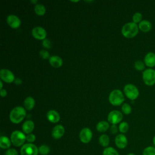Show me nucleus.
<instances>
[{
    "mask_svg": "<svg viewBox=\"0 0 155 155\" xmlns=\"http://www.w3.org/2000/svg\"><path fill=\"white\" fill-rule=\"evenodd\" d=\"M30 2H31V3L35 4V5H36V4H37V3H38V1H36V0H35V1H31Z\"/></svg>",
    "mask_w": 155,
    "mask_h": 155,
    "instance_id": "41",
    "label": "nucleus"
},
{
    "mask_svg": "<svg viewBox=\"0 0 155 155\" xmlns=\"http://www.w3.org/2000/svg\"><path fill=\"white\" fill-rule=\"evenodd\" d=\"M21 155H38L39 153L38 148L33 143H25L21 148Z\"/></svg>",
    "mask_w": 155,
    "mask_h": 155,
    "instance_id": "7",
    "label": "nucleus"
},
{
    "mask_svg": "<svg viewBox=\"0 0 155 155\" xmlns=\"http://www.w3.org/2000/svg\"><path fill=\"white\" fill-rule=\"evenodd\" d=\"M0 78L6 83H12L15 79L13 73L10 70L4 68L0 70Z\"/></svg>",
    "mask_w": 155,
    "mask_h": 155,
    "instance_id": "10",
    "label": "nucleus"
},
{
    "mask_svg": "<svg viewBox=\"0 0 155 155\" xmlns=\"http://www.w3.org/2000/svg\"><path fill=\"white\" fill-rule=\"evenodd\" d=\"M14 82H15V84L16 85H21V84H22V82L21 79L19 78H15Z\"/></svg>",
    "mask_w": 155,
    "mask_h": 155,
    "instance_id": "37",
    "label": "nucleus"
},
{
    "mask_svg": "<svg viewBox=\"0 0 155 155\" xmlns=\"http://www.w3.org/2000/svg\"><path fill=\"white\" fill-rule=\"evenodd\" d=\"M143 62L148 68H153L155 67V53L153 51L148 52L144 56Z\"/></svg>",
    "mask_w": 155,
    "mask_h": 155,
    "instance_id": "12",
    "label": "nucleus"
},
{
    "mask_svg": "<svg viewBox=\"0 0 155 155\" xmlns=\"http://www.w3.org/2000/svg\"><path fill=\"white\" fill-rule=\"evenodd\" d=\"M121 110L122 113L125 114H130L132 111V108L131 105L127 103H124L122 105Z\"/></svg>",
    "mask_w": 155,
    "mask_h": 155,
    "instance_id": "29",
    "label": "nucleus"
},
{
    "mask_svg": "<svg viewBox=\"0 0 155 155\" xmlns=\"http://www.w3.org/2000/svg\"><path fill=\"white\" fill-rule=\"evenodd\" d=\"M47 118L51 123H57L60 120V115L56 110H50L47 113Z\"/></svg>",
    "mask_w": 155,
    "mask_h": 155,
    "instance_id": "17",
    "label": "nucleus"
},
{
    "mask_svg": "<svg viewBox=\"0 0 155 155\" xmlns=\"http://www.w3.org/2000/svg\"><path fill=\"white\" fill-rule=\"evenodd\" d=\"M11 140L7 136H1L0 137V147L2 149H8L11 145Z\"/></svg>",
    "mask_w": 155,
    "mask_h": 155,
    "instance_id": "20",
    "label": "nucleus"
},
{
    "mask_svg": "<svg viewBox=\"0 0 155 155\" xmlns=\"http://www.w3.org/2000/svg\"><path fill=\"white\" fill-rule=\"evenodd\" d=\"M142 80L143 83L149 87L155 84V70L147 68L142 71Z\"/></svg>",
    "mask_w": 155,
    "mask_h": 155,
    "instance_id": "5",
    "label": "nucleus"
},
{
    "mask_svg": "<svg viewBox=\"0 0 155 155\" xmlns=\"http://www.w3.org/2000/svg\"><path fill=\"white\" fill-rule=\"evenodd\" d=\"M138 27L139 30L143 33H147L150 31L152 28L151 22L147 19H143L139 24Z\"/></svg>",
    "mask_w": 155,
    "mask_h": 155,
    "instance_id": "16",
    "label": "nucleus"
},
{
    "mask_svg": "<svg viewBox=\"0 0 155 155\" xmlns=\"http://www.w3.org/2000/svg\"><path fill=\"white\" fill-rule=\"evenodd\" d=\"M35 140H36V136L34 134L30 133V134H28L26 135V140L28 143H32V142H35Z\"/></svg>",
    "mask_w": 155,
    "mask_h": 155,
    "instance_id": "33",
    "label": "nucleus"
},
{
    "mask_svg": "<svg viewBox=\"0 0 155 155\" xmlns=\"http://www.w3.org/2000/svg\"><path fill=\"white\" fill-rule=\"evenodd\" d=\"M142 155H155V147L148 146L142 151Z\"/></svg>",
    "mask_w": 155,
    "mask_h": 155,
    "instance_id": "27",
    "label": "nucleus"
},
{
    "mask_svg": "<svg viewBox=\"0 0 155 155\" xmlns=\"http://www.w3.org/2000/svg\"><path fill=\"white\" fill-rule=\"evenodd\" d=\"M143 16L141 13L140 12H136L132 16V20L133 22H134L135 24H139L143 19Z\"/></svg>",
    "mask_w": 155,
    "mask_h": 155,
    "instance_id": "30",
    "label": "nucleus"
},
{
    "mask_svg": "<svg viewBox=\"0 0 155 155\" xmlns=\"http://www.w3.org/2000/svg\"><path fill=\"white\" fill-rule=\"evenodd\" d=\"M99 142L100 145L104 147H107L110 143L109 137L107 134H102L99 138Z\"/></svg>",
    "mask_w": 155,
    "mask_h": 155,
    "instance_id": "24",
    "label": "nucleus"
},
{
    "mask_svg": "<svg viewBox=\"0 0 155 155\" xmlns=\"http://www.w3.org/2000/svg\"><path fill=\"white\" fill-rule=\"evenodd\" d=\"M32 36L38 40L43 41L46 38L47 31L42 27H35L31 30Z\"/></svg>",
    "mask_w": 155,
    "mask_h": 155,
    "instance_id": "11",
    "label": "nucleus"
},
{
    "mask_svg": "<svg viewBox=\"0 0 155 155\" xmlns=\"http://www.w3.org/2000/svg\"><path fill=\"white\" fill-rule=\"evenodd\" d=\"M138 24L133 22H129L125 24L121 29L122 35L126 38H133L135 37L139 33Z\"/></svg>",
    "mask_w": 155,
    "mask_h": 155,
    "instance_id": "1",
    "label": "nucleus"
},
{
    "mask_svg": "<svg viewBox=\"0 0 155 155\" xmlns=\"http://www.w3.org/2000/svg\"><path fill=\"white\" fill-rule=\"evenodd\" d=\"M93 133L91 130L89 128H82L79 133L80 140L84 143H87L90 142L92 139Z\"/></svg>",
    "mask_w": 155,
    "mask_h": 155,
    "instance_id": "9",
    "label": "nucleus"
},
{
    "mask_svg": "<svg viewBox=\"0 0 155 155\" xmlns=\"http://www.w3.org/2000/svg\"><path fill=\"white\" fill-rule=\"evenodd\" d=\"M123 119L122 113L119 110H113L108 115V121L114 125L120 123Z\"/></svg>",
    "mask_w": 155,
    "mask_h": 155,
    "instance_id": "8",
    "label": "nucleus"
},
{
    "mask_svg": "<svg viewBox=\"0 0 155 155\" xmlns=\"http://www.w3.org/2000/svg\"><path fill=\"white\" fill-rule=\"evenodd\" d=\"M65 133V128L62 125H57L54 126L51 131V136L55 139L61 138Z\"/></svg>",
    "mask_w": 155,
    "mask_h": 155,
    "instance_id": "15",
    "label": "nucleus"
},
{
    "mask_svg": "<svg viewBox=\"0 0 155 155\" xmlns=\"http://www.w3.org/2000/svg\"><path fill=\"white\" fill-rule=\"evenodd\" d=\"M102 155H119L117 151L113 147H109L105 148L102 153Z\"/></svg>",
    "mask_w": 155,
    "mask_h": 155,
    "instance_id": "26",
    "label": "nucleus"
},
{
    "mask_svg": "<svg viewBox=\"0 0 155 155\" xmlns=\"http://www.w3.org/2000/svg\"><path fill=\"white\" fill-rule=\"evenodd\" d=\"M34 11L38 16H43L45 13V7L41 4H37L34 7Z\"/></svg>",
    "mask_w": 155,
    "mask_h": 155,
    "instance_id": "23",
    "label": "nucleus"
},
{
    "mask_svg": "<svg viewBox=\"0 0 155 155\" xmlns=\"http://www.w3.org/2000/svg\"><path fill=\"white\" fill-rule=\"evenodd\" d=\"M129 128L128 124L126 122H121L119 125V131L122 133H125L128 131Z\"/></svg>",
    "mask_w": 155,
    "mask_h": 155,
    "instance_id": "31",
    "label": "nucleus"
},
{
    "mask_svg": "<svg viewBox=\"0 0 155 155\" xmlns=\"http://www.w3.org/2000/svg\"><path fill=\"white\" fill-rule=\"evenodd\" d=\"M124 92L127 98L131 101L136 100L139 96V91L136 86L132 84H128L124 86Z\"/></svg>",
    "mask_w": 155,
    "mask_h": 155,
    "instance_id": "6",
    "label": "nucleus"
},
{
    "mask_svg": "<svg viewBox=\"0 0 155 155\" xmlns=\"http://www.w3.org/2000/svg\"><path fill=\"white\" fill-rule=\"evenodd\" d=\"M48 61L50 64L54 68H59L63 64L62 58L56 55L50 56L48 59Z\"/></svg>",
    "mask_w": 155,
    "mask_h": 155,
    "instance_id": "18",
    "label": "nucleus"
},
{
    "mask_svg": "<svg viewBox=\"0 0 155 155\" xmlns=\"http://www.w3.org/2000/svg\"><path fill=\"white\" fill-rule=\"evenodd\" d=\"M115 145L120 149H124L128 144V140L127 137L124 134H117L114 139Z\"/></svg>",
    "mask_w": 155,
    "mask_h": 155,
    "instance_id": "13",
    "label": "nucleus"
},
{
    "mask_svg": "<svg viewBox=\"0 0 155 155\" xmlns=\"http://www.w3.org/2000/svg\"><path fill=\"white\" fill-rule=\"evenodd\" d=\"M34 128H35L34 122L31 120H27L25 121L22 126V129L23 132L27 134H30L33 131Z\"/></svg>",
    "mask_w": 155,
    "mask_h": 155,
    "instance_id": "19",
    "label": "nucleus"
},
{
    "mask_svg": "<svg viewBox=\"0 0 155 155\" xmlns=\"http://www.w3.org/2000/svg\"><path fill=\"white\" fill-rule=\"evenodd\" d=\"M127 155H136V154H134V153H130L127 154Z\"/></svg>",
    "mask_w": 155,
    "mask_h": 155,
    "instance_id": "42",
    "label": "nucleus"
},
{
    "mask_svg": "<svg viewBox=\"0 0 155 155\" xmlns=\"http://www.w3.org/2000/svg\"><path fill=\"white\" fill-rule=\"evenodd\" d=\"M4 155H18V153L15 148H8L5 151Z\"/></svg>",
    "mask_w": 155,
    "mask_h": 155,
    "instance_id": "35",
    "label": "nucleus"
},
{
    "mask_svg": "<svg viewBox=\"0 0 155 155\" xmlns=\"http://www.w3.org/2000/svg\"><path fill=\"white\" fill-rule=\"evenodd\" d=\"M38 150L39 153L41 155H47L50 151V147L47 145H41L38 148Z\"/></svg>",
    "mask_w": 155,
    "mask_h": 155,
    "instance_id": "28",
    "label": "nucleus"
},
{
    "mask_svg": "<svg viewBox=\"0 0 155 155\" xmlns=\"http://www.w3.org/2000/svg\"><path fill=\"white\" fill-rule=\"evenodd\" d=\"M39 56L44 59H47L50 58V54L46 50H41L39 53Z\"/></svg>",
    "mask_w": 155,
    "mask_h": 155,
    "instance_id": "32",
    "label": "nucleus"
},
{
    "mask_svg": "<svg viewBox=\"0 0 155 155\" xmlns=\"http://www.w3.org/2000/svg\"><path fill=\"white\" fill-rule=\"evenodd\" d=\"M108 128H110L109 123L105 120L101 121L96 125V130L101 133L105 132Z\"/></svg>",
    "mask_w": 155,
    "mask_h": 155,
    "instance_id": "22",
    "label": "nucleus"
},
{
    "mask_svg": "<svg viewBox=\"0 0 155 155\" xmlns=\"http://www.w3.org/2000/svg\"><path fill=\"white\" fill-rule=\"evenodd\" d=\"M124 96L123 93L118 89L113 90L109 95L108 100L110 103L114 106L120 105L124 101Z\"/></svg>",
    "mask_w": 155,
    "mask_h": 155,
    "instance_id": "3",
    "label": "nucleus"
},
{
    "mask_svg": "<svg viewBox=\"0 0 155 155\" xmlns=\"http://www.w3.org/2000/svg\"><path fill=\"white\" fill-rule=\"evenodd\" d=\"M10 140L12 143L16 147H19L23 146L26 140V136L24 134V132H21L19 130H15L12 132L10 136Z\"/></svg>",
    "mask_w": 155,
    "mask_h": 155,
    "instance_id": "4",
    "label": "nucleus"
},
{
    "mask_svg": "<svg viewBox=\"0 0 155 155\" xmlns=\"http://www.w3.org/2000/svg\"><path fill=\"white\" fill-rule=\"evenodd\" d=\"M7 24L12 28H18L21 25L20 19L15 15H10L7 18Z\"/></svg>",
    "mask_w": 155,
    "mask_h": 155,
    "instance_id": "14",
    "label": "nucleus"
},
{
    "mask_svg": "<svg viewBox=\"0 0 155 155\" xmlns=\"http://www.w3.org/2000/svg\"><path fill=\"white\" fill-rule=\"evenodd\" d=\"M119 131V127H117L116 125H114L112 124L110 127V131L111 134H116Z\"/></svg>",
    "mask_w": 155,
    "mask_h": 155,
    "instance_id": "36",
    "label": "nucleus"
},
{
    "mask_svg": "<svg viewBox=\"0 0 155 155\" xmlns=\"http://www.w3.org/2000/svg\"><path fill=\"white\" fill-rule=\"evenodd\" d=\"M0 85H1V87H0V89H1V90L3 89V88H2V87H3V84H2V81H0Z\"/></svg>",
    "mask_w": 155,
    "mask_h": 155,
    "instance_id": "40",
    "label": "nucleus"
},
{
    "mask_svg": "<svg viewBox=\"0 0 155 155\" xmlns=\"http://www.w3.org/2000/svg\"><path fill=\"white\" fill-rule=\"evenodd\" d=\"M153 143L154 147H155V135L153 137Z\"/></svg>",
    "mask_w": 155,
    "mask_h": 155,
    "instance_id": "39",
    "label": "nucleus"
},
{
    "mask_svg": "<svg viewBox=\"0 0 155 155\" xmlns=\"http://www.w3.org/2000/svg\"><path fill=\"white\" fill-rule=\"evenodd\" d=\"M145 67L143 61L141 60H137L134 63V67L137 71H144L146 69Z\"/></svg>",
    "mask_w": 155,
    "mask_h": 155,
    "instance_id": "25",
    "label": "nucleus"
},
{
    "mask_svg": "<svg viewBox=\"0 0 155 155\" xmlns=\"http://www.w3.org/2000/svg\"><path fill=\"white\" fill-rule=\"evenodd\" d=\"M0 94H1V96L2 97H4L7 96V92L6 91V90L5 89H2L1 90V91H0Z\"/></svg>",
    "mask_w": 155,
    "mask_h": 155,
    "instance_id": "38",
    "label": "nucleus"
},
{
    "mask_svg": "<svg viewBox=\"0 0 155 155\" xmlns=\"http://www.w3.org/2000/svg\"><path fill=\"white\" fill-rule=\"evenodd\" d=\"M42 46L45 48H50L51 47V41L48 39H47L45 38V39H44L42 42Z\"/></svg>",
    "mask_w": 155,
    "mask_h": 155,
    "instance_id": "34",
    "label": "nucleus"
},
{
    "mask_svg": "<svg viewBox=\"0 0 155 155\" xmlns=\"http://www.w3.org/2000/svg\"><path fill=\"white\" fill-rule=\"evenodd\" d=\"M35 105V99L31 97L28 96L27 97L24 101V108L27 110H32Z\"/></svg>",
    "mask_w": 155,
    "mask_h": 155,
    "instance_id": "21",
    "label": "nucleus"
},
{
    "mask_svg": "<svg viewBox=\"0 0 155 155\" xmlns=\"http://www.w3.org/2000/svg\"><path fill=\"white\" fill-rule=\"evenodd\" d=\"M26 116V111L24 107L18 106L12 110L9 114L10 121L13 124H19L23 120Z\"/></svg>",
    "mask_w": 155,
    "mask_h": 155,
    "instance_id": "2",
    "label": "nucleus"
}]
</instances>
